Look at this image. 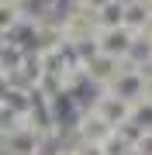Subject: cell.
<instances>
[{
    "label": "cell",
    "instance_id": "obj_3",
    "mask_svg": "<svg viewBox=\"0 0 152 155\" xmlns=\"http://www.w3.org/2000/svg\"><path fill=\"white\" fill-rule=\"evenodd\" d=\"M90 110H97L111 127H118V124H124V121L131 117V100H121V97L107 93V90L100 86L97 97H93V104H90Z\"/></svg>",
    "mask_w": 152,
    "mask_h": 155
},
{
    "label": "cell",
    "instance_id": "obj_4",
    "mask_svg": "<svg viewBox=\"0 0 152 155\" xmlns=\"http://www.w3.org/2000/svg\"><path fill=\"white\" fill-rule=\"evenodd\" d=\"M131 41H135V35H131L128 28H104V31H97V48L104 52V55H111V59H121L128 55V48H131Z\"/></svg>",
    "mask_w": 152,
    "mask_h": 155
},
{
    "label": "cell",
    "instance_id": "obj_1",
    "mask_svg": "<svg viewBox=\"0 0 152 155\" xmlns=\"http://www.w3.org/2000/svg\"><path fill=\"white\" fill-rule=\"evenodd\" d=\"M111 131H114V127L107 124L97 110H90V107L79 110V117L73 121V127H69V134H73L76 145H93V148H100V145L111 138Z\"/></svg>",
    "mask_w": 152,
    "mask_h": 155
},
{
    "label": "cell",
    "instance_id": "obj_8",
    "mask_svg": "<svg viewBox=\"0 0 152 155\" xmlns=\"http://www.w3.org/2000/svg\"><path fill=\"white\" fill-rule=\"evenodd\" d=\"M21 21V7H11V4H0V38H7L11 28Z\"/></svg>",
    "mask_w": 152,
    "mask_h": 155
},
{
    "label": "cell",
    "instance_id": "obj_6",
    "mask_svg": "<svg viewBox=\"0 0 152 155\" xmlns=\"http://www.w3.org/2000/svg\"><path fill=\"white\" fill-rule=\"evenodd\" d=\"M152 24V4L145 0H131V4H124V14H121V28H128L131 35L145 31Z\"/></svg>",
    "mask_w": 152,
    "mask_h": 155
},
{
    "label": "cell",
    "instance_id": "obj_9",
    "mask_svg": "<svg viewBox=\"0 0 152 155\" xmlns=\"http://www.w3.org/2000/svg\"><path fill=\"white\" fill-rule=\"evenodd\" d=\"M131 155H152V131H142L135 145H131Z\"/></svg>",
    "mask_w": 152,
    "mask_h": 155
},
{
    "label": "cell",
    "instance_id": "obj_10",
    "mask_svg": "<svg viewBox=\"0 0 152 155\" xmlns=\"http://www.w3.org/2000/svg\"><path fill=\"white\" fill-rule=\"evenodd\" d=\"M0 4H11V7H28L31 0H0Z\"/></svg>",
    "mask_w": 152,
    "mask_h": 155
},
{
    "label": "cell",
    "instance_id": "obj_12",
    "mask_svg": "<svg viewBox=\"0 0 152 155\" xmlns=\"http://www.w3.org/2000/svg\"><path fill=\"white\" fill-rule=\"evenodd\" d=\"M0 155H4V152H0Z\"/></svg>",
    "mask_w": 152,
    "mask_h": 155
},
{
    "label": "cell",
    "instance_id": "obj_7",
    "mask_svg": "<svg viewBox=\"0 0 152 155\" xmlns=\"http://www.w3.org/2000/svg\"><path fill=\"white\" fill-rule=\"evenodd\" d=\"M131 121H135L138 127H145V131H152V100L142 97L131 104Z\"/></svg>",
    "mask_w": 152,
    "mask_h": 155
},
{
    "label": "cell",
    "instance_id": "obj_11",
    "mask_svg": "<svg viewBox=\"0 0 152 155\" xmlns=\"http://www.w3.org/2000/svg\"><path fill=\"white\" fill-rule=\"evenodd\" d=\"M0 138H4V134H0Z\"/></svg>",
    "mask_w": 152,
    "mask_h": 155
},
{
    "label": "cell",
    "instance_id": "obj_2",
    "mask_svg": "<svg viewBox=\"0 0 152 155\" xmlns=\"http://www.w3.org/2000/svg\"><path fill=\"white\" fill-rule=\"evenodd\" d=\"M0 152H4V155H45L49 152V141L42 138L35 127L17 124L14 131H7L4 138H0Z\"/></svg>",
    "mask_w": 152,
    "mask_h": 155
},
{
    "label": "cell",
    "instance_id": "obj_5",
    "mask_svg": "<svg viewBox=\"0 0 152 155\" xmlns=\"http://www.w3.org/2000/svg\"><path fill=\"white\" fill-rule=\"evenodd\" d=\"M79 69H83V76L90 79L93 86H107V83L114 79V72L121 69V59H111V55H104V52H97V55L86 59Z\"/></svg>",
    "mask_w": 152,
    "mask_h": 155
}]
</instances>
